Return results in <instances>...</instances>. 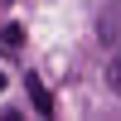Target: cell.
Returning a JSON list of instances; mask_svg holds the SVG:
<instances>
[{"label": "cell", "mask_w": 121, "mask_h": 121, "mask_svg": "<svg viewBox=\"0 0 121 121\" xmlns=\"http://www.w3.org/2000/svg\"><path fill=\"white\" fill-rule=\"evenodd\" d=\"M24 87H29V102H34V112H39V116H53V97H48V87L39 82L34 73L24 78Z\"/></svg>", "instance_id": "obj_1"}, {"label": "cell", "mask_w": 121, "mask_h": 121, "mask_svg": "<svg viewBox=\"0 0 121 121\" xmlns=\"http://www.w3.org/2000/svg\"><path fill=\"white\" fill-rule=\"evenodd\" d=\"M19 39H24L19 24H5V29H0V48H5V53H19Z\"/></svg>", "instance_id": "obj_2"}, {"label": "cell", "mask_w": 121, "mask_h": 121, "mask_svg": "<svg viewBox=\"0 0 121 121\" xmlns=\"http://www.w3.org/2000/svg\"><path fill=\"white\" fill-rule=\"evenodd\" d=\"M107 82L121 92V53H112V58H107Z\"/></svg>", "instance_id": "obj_3"}, {"label": "cell", "mask_w": 121, "mask_h": 121, "mask_svg": "<svg viewBox=\"0 0 121 121\" xmlns=\"http://www.w3.org/2000/svg\"><path fill=\"white\" fill-rule=\"evenodd\" d=\"M0 92H5V73H0Z\"/></svg>", "instance_id": "obj_4"}]
</instances>
